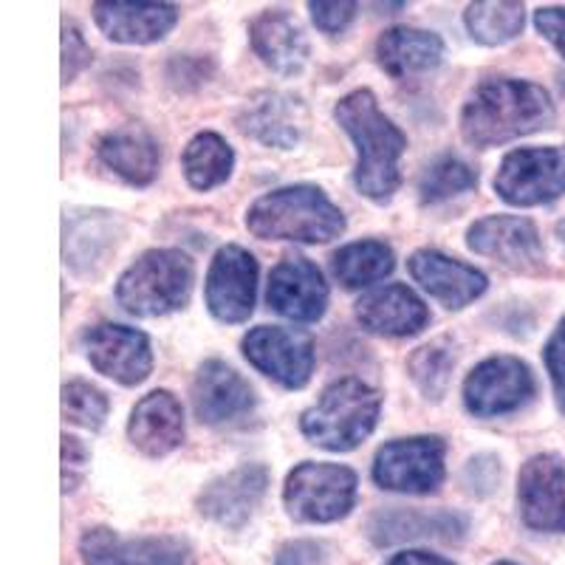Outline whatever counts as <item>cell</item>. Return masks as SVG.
<instances>
[{
    "label": "cell",
    "mask_w": 565,
    "mask_h": 565,
    "mask_svg": "<svg viewBox=\"0 0 565 565\" xmlns=\"http://www.w3.org/2000/svg\"><path fill=\"white\" fill-rule=\"evenodd\" d=\"M257 260L244 246H224L206 271V306L221 322H244L255 309Z\"/></svg>",
    "instance_id": "8fae6325"
},
{
    "label": "cell",
    "mask_w": 565,
    "mask_h": 565,
    "mask_svg": "<svg viewBox=\"0 0 565 565\" xmlns=\"http://www.w3.org/2000/svg\"><path fill=\"white\" fill-rule=\"evenodd\" d=\"M269 306L297 322H315L326 315L328 286L309 257H282L269 277Z\"/></svg>",
    "instance_id": "2e32d148"
},
{
    "label": "cell",
    "mask_w": 565,
    "mask_h": 565,
    "mask_svg": "<svg viewBox=\"0 0 565 565\" xmlns=\"http://www.w3.org/2000/svg\"><path fill=\"white\" fill-rule=\"evenodd\" d=\"M494 190L507 204L537 206L565 193V148H521L501 161Z\"/></svg>",
    "instance_id": "ba28073f"
},
{
    "label": "cell",
    "mask_w": 565,
    "mask_h": 565,
    "mask_svg": "<svg viewBox=\"0 0 565 565\" xmlns=\"http://www.w3.org/2000/svg\"><path fill=\"white\" fill-rule=\"evenodd\" d=\"M444 452L447 447L436 436L398 438L376 452L373 481L391 492H436L444 481Z\"/></svg>",
    "instance_id": "52a82bcc"
},
{
    "label": "cell",
    "mask_w": 565,
    "mask_h": 565,
    "mask_svg": "<svg viewBox=\"0 0 565 565\" xmlns=\"http://www.w3.org/2000/svg\"><path fill=\"white\" fill-rule=\"evenodd\" d=\"M85 565H193V552L179 537H119L110 529H88L79 540Z\"/></svg>",
    "instance_id": "4fadbf2b"
},
{
    "label": "cell",
    "mask_w": 565,
    "mask_h": 565,
    "mask_svg": "<svg viewBox=\"0 0 565 565\" xmlns=\"http://www.w3.org/2000/svg\"><path fill=\"white\" fill-rule=\"evenodd\" d=\"M557 241L563 244V249H565V218L557 224Z\"/></svg>",
    "instance_id": "60d3db41"
},
{
    "label": "cell",
    "mask_w": 565,
    "mask_h": 565,
    "mask_svg": "<svg viewBox=\"0 0 565 565\" xmlns=\"http://www.w3.org/2000/svg\"><path fill=\"white\" fill-rule=\"evenodd\" d=\"M266 483H269V476L257 463L232 469L226 476L215 478L210 487H204V492L199 494V512L221 526H244L264 498Z\"/></svg>",
    "instance_id": "ac0fdd59"
},
{
    "label": "cell",
    "mask_w": 565,
    "mask_h": 565,
    "mask_svg": "<svg viewBox=\"0 0 565 565\" xmlns=\"http://www.w3.org/2000/svg\"><path fill=\"white\" fill-rule=\"evenodd\" d=\"M382 396L360 380H340L322 391L320 402L302 413L300 430L311 444L331 452L360 447L376 427Z\"/></svg>",
    "instance_id": "277c9868"
},
{
    "label": "cell",
    "mask_w": 565,
    "mask_h": 565,
    "mask_svg": "<svg viewBox=\"0 0 565 565\" xmlns=\"http://www.w3.org/2000/svg\"><path fill=\"white\" fill-rule=\"evenodd\" d=\"M467 521L452 512H418V509H391L371 521V537L380 546H393L402 540H461Z\"/></svg>",
    "instance_id": "484cf974"
},
{
    "label": "cell",
    "mask_w": 565,
    "mask_h": 565,
    "mask_svg": "<svg viewBox=\"0 0 565 565\" xmlns=\"http://www.w3.org/2000/svg\"><path fill=\"white\" fill-rule=\"evenodd\" d=\"M317 563H320V546H317V543H309V540L286 543L275 559V565H317Z\"/></svg>",
    "instance_id": "f35d334b"
},
{
    "label": "cell",
    "mask_w": 565,
    "mask_h": 565,
    "mask_svg": "<svg viewBox=\"0 0 565 565\" xmlns=\"http://www.w3.org/2000/svg\"><path fill=\"white\" fill-rule=\"evenodd\" d=\"M534 393V376L526 362L514 356L483 360L463 382V405L472 416L492 418L526 405Z\"/></svg>",
    "instance_id": "9c48e42d"
},
{
    "label": "cell",
    "mask_w": 565,
    "mask_h": 565,
    "mask_svg": "<svg viewBox=\"0 0 565 565\" xmlns=\"http://www.w3.org/2000/svg\"><path fill=\"white\" fill-rule=\"evenodd\" d=\"M452 367H456V351H452L450 340L430 342L411 356V376L422 387L424 396L430 398L444 396V391L450 385Z\"/></svg>",
    "instance_id": "1f68e13d"
},
{
    "label": "cell",
    "mask_w": 565,
    "mask_h": 565,
    "mask_svg": "<svg viewBox=\"0 0 565 565\" xmlns=\"http://www.w3.org/2000/svg\"><path fill=\"white\" fill-rule=\"evenodd\" d=\"M63 416L65 422L85 427V430H99L108 416V398L99 387L88 382H65L63 385Z\"/></svg>",
    "instance_id": "d6a6232c"
},
{
    "label": "cell",
    "mask_w": 565,
    "mask_h": 565,
    "mask_svg": "<svg viewBox=\"0 0 565 565\" xmlns=\"http://www.w3.org/2000/svg\"><path fill=\"white\" fill-rule=\"evenodd\" d=\"M523 523L537 532H565V461L552 452L523 463L518 478Z\"/></svg>",
    "instance_id": "7c38bea8"
},
{
    "label": "cell",
    "mask_w": 565,
    "mask_h": 565,
    "mask_svg": "<svg viewBox=\"0 0 565 565\" xmlns=\"http://www.w3.org/2000/svg\"><path fill=\"white\" fill-rule=\"evenodd\" d=\"M376 57L393 79H407L436 68L444 57V43L438 34L424 32V29L396 26L387 29L380 38Z\"/></svg>",
    "instance_id": "4316f807"
},
{
    "label": "cell",
    "mask_w": 565,
    "mask_h": 565,
    "mask_svg": "<svg viewBox=\"0 0 565 565\" xmlns=\"http://www.w3.org/2000/svg\"><path fill=\"white\" fill-rule=\"evenodd\" d=\"M356 501V476L340 463L306 461L291 469L282 487V503L300 523H334Z\"/></svg>",
    "instance_id": "8992f818"
},
{
    "label": "cell",
    "mask_w": 565,
    "mask_h": 565,
    "mask_svg": "<svg viewBox=\"0 0 565 565\" xmlns=\"http://www.w3.org/2000/svg\"><path fill=\"white\" fill-rule=\"evenodd\" d=\"M413 280L424 291H430L438 302L447 309H463L467 302L481 297L487 291V275L478 271L476 266H467L456 257H447L441 252L422 249L407 260Z\"/></svg>",
    "instance_id": "d6986e66"
},
{
    "label": "cell",
    "mask_w": 565,
    "mask_h": 565,
    "mask_svg": "<svg viewBox=\"0 0 565 565\" xmlns=\"http://www.w3.org/2000/svg\"><path fill=\"white\" fill-rule=\"evenodd\" d=\"M476 184L478 175L467 161L456 159V156H441L418 179V195H422L424 204H438V201L467 193Z\"/></svg>",
    "instance_id": "4dcf8cb0"
},
{
    "label": "cell",
    "mask_w": 565,
    "mask_h": 565,
    "mask_svg": "<svg viewBox=\"0 0 565 565\" xmlns=\"http://www.w3.org/2000/svg\"><path fill=\"white\" fill-rule=\"evenodd\" d=\"M469 249L483 257H492L501 266L514 271L543 269V244L532 221L514 215H489L469 226Z\"/></svg>",
    "instance_id": "9a60e30c"
},
{
    "label": "cell",
    "mask_w": 565,
    "mask_h": 565,
    "mask_svg": "<svg viewBox=\"0 0 565 565\" xmlns=\"http://www.w3.org/2000/svg\"><path fill=\"white\" fill-rule=\"evenodd\" d=\"M90 63V49L79 29L63 26V83H71Z\"/></svg>",
    "instance_id": "d590c367"
},
{
    "label": "cell",
    "mask_w": 565,
    "mask_h": 565,
    "mask_svg": "<svg viewBox=\"0 0 565 565\" xmlns=\"http://www.w3.org/2000/svg\"><path fill=\"white\" fill-rule=\"evenodd\" d=\"M193 407L201 422L218 427L249 416L255 393L238 371H232L226 362L210 360L201 365L193 382Z\"/></svg>",
    "instance_id": "e0dca14e"
},
{
    "label": "cell",
    "mask_w": 565,
    "mask_h": 565,
    "mask_svg": "<svg viewBox=\"0 0 565 565\" xmlns=\"http://www.w3.org/2000/svg\"><path fill=\"white\" fill-rule=\"evenodd\" d=\"M88 469V450L74 436H63V492H74Z\"/></svg>",
    "instance_id": "e575fe53"
},
{
    "label": "cell",
    "mask_w": 565,
    "mask_h": 565,
    "mask_svg": "<svg viewBox=\"0 0 565 565\" xmlns=\"http://www.w3.org/2000/svg\"><path fill=\"white\" fill-rule=\"evenodd\" d=\"M193 260L179 249H150L119 277L116 300L134 317H161L181 309L193 291Z\"/></svg>",
    "instance_id": "5b68a950"
},
{
    "label": "cell",
    "mask_w": 565,
    "mask_h": 565,
    "mask_svg": "<svg viewBox=\"0 0 565 565\" xmlns=\"http://www.w3.org/2000/svg\"><path fill=\"white\" fill-rule=\"evenodd\" d=\"M97 26L116 43H156L179 20L173 3H97Z\"/></svg>",
    "instance_id": "cb8c5ba5"
},
{
    "label": "cell",
    "mask_w": 565,
    "mask_h": 565,
    "mask_svg": "<svg viewBox=\"0 0 565 565\" xmlns=\"http://www.w3.org/2000/svg\"><path fill=\"white\" fill-rule=\"evenodd\" d=\"M246 226L264 241L328 244L345 232V218L322 190L297 184L257 199L246 212Z\"/></svg>",
    "instance_id": "3957f363"
},
{
    "label": "cell",
    "mask_w": 565,
    "mask_h": 565,
    "mask_svg": "<svg viewBox=\"0 0 565 565\" xmlns=\"http://www.w3.org/2000/svg\"><path fill=\"white\" fill-rule=\"evenodd\" d=\"M552 122L554 103L548 90L526 79H487L478 85L461 114L463 139L476 148H494Z\"/></svg>",
    "instance_id": "6da1fadb"
},
{
    "label": "cell",
    "mask_w": 565,
    "mask_h": 565,
    "mask_svg": "<svg viewBox=\"0 0 565 565\" xmlns=\"http://www.w3.org/2000/svg\"><path fill=\"white\" fill-rule=\"evenodd\" d=\"M241 130L249 134L252 139L264 141L269 148H295L306 130V108L300 99L289 94H260L244 108L238 119Z\"/></svg>",
    "instance_id": "603a6c76"
},
{
    "label": "cell",
    "mask_w": 565,
    "mask_h": 565,
    "mask_svg": "<svg viewBox=\"0 0 565 565\" xmlns=\"http://www.w3.org/2000/svg\"><path fill=\"white\" fill-rule=\"evenodd\" d=\"M396 266L393 249L382 241H360L342 246L334 255V275L345 289H360L387 277Z\"/></svg>",
    "instance_id": "83f0119b"
},
{
    "label": "cell",
    "mask_w": 565,
    "mask_h": 565,
    "mask_svg": "<svg viewBox=\"0 0 565 565\" xmlns=\"http://www.w3.org/2000/svg\"><path fill=\"white\" fill-rule=\"evenodd\" d=\"M184 175L195 190L224 184L235 164V153L218 134H199L184 150Z\"/></svg>",
    "instance_id": "f1b7e54d"
},
{
    "label": "cell",
    "mask_w": 565,
    "mask_h": 565,
    "mask_svg": "<svg viewBox=\"0 0 565 565\" xmlns=\"http://www.w3.org/2000/svg\"><path fill=\"white\" fill-rule=\"evenodd\" d=\"M311 18L326 34H340L356 14V3H311Z\"/></svg>",
    "instance_id": "8d00e7d4"
},
{
    "label": "cell",
    "mask_w": 565,
    "mask_h": 565,
    "mask_svg": "<svg viewBox=\"0 0 565 565\" xmlns=\"http://www.w3.org/2000/svg\"><path fill=\"white\" fill-rule=\"evenodd\" d=\"M356 317L371 334L382 337H413L430 322L427 306L402 282L362 297L356 302Z\"/></svg>",
    "instance_id": "44dd1931"
},
{
    "label": "cell",
    "mask_w": 565,
    "mask_h": 565,
    "mask_svg": "<svg viewBox=\"0 0 565 565\" xmlns=\"http://www.w3.org/2000/svg\"><path fill=\"white\" fill-rule=\"evenodd\" d=\"M494 565H514V563H494Z\"/></svg>",
    "instance_id": "b9f144b4"
},
{
    "label": "cell",
    "mask_w": 565,
    "mask_h": 565,
    "mask_svg": "<svg viewBox=\"0 0 565 565\" xmlns=\"http://www.w3.org/2000/svg\"><path fill=\"white\" fill-rule=\"evenodd\" d=\"M543 360H546L548 376H552L554 396H557L559 411L565 413V317L559 320V326L554 328L552 340L546 342Z\"/></svg>",
    "instance_id": "836d02e7"
},
{
    "label": "cell",
    "mask_w": 565,
    "mask_h": 565,
    "mask_svg": "<svg viewBox=\"0 0 565 565\" xmlns=\"http://www.w3.org/2000/svg\"><path fill=\"white\" fill-rule=\"evenodd\" d=\"M128 436L136 450L150 458L173 452L184 441V413L179 398L168 391H153L134 407Z\"/></svg>",
    "instance_id": "ffe728a7"
},
{
    "label": "cell",
    "mask_w": 565,
    "mask_h": 565,
    "mask_svg": "<svg viewBox=\"0 0 565 565\" xmlns=\"http://www.w3.org/2000/svg\"><path fill=\"white\" fill-rule=\"evenodd\" d=\"M469 34L483 45H501L523 32V3H472L463 14Z\"/></svg>",
    "instance_id": "f546056e"
},
{
    "label": "cell",
    "mask_w": 565,
    "mask_h": 565,
    "mask_svg": "<svg viewBox=\"0 0 565 565\" xmlns=\"http://www.w3.org/2000/svg\"><path fill=\"white\" fill-rule=\"evenodd\" d=\"M337 122L345 128L356 145V173L353 181L360 186V193L371 201H391L402 184L398 173V159L405 153L407 141L405 134L387 119L376 105L371 90H353L337 105Z\"/></svg>",
    "instance_id": "7a4b0ae2"
},
{
    "label": "cell",
    "mask_w": 565,
    "mask_h": 565,
    "mask_svg": "<svg viewBox=\"0 0 565 565\" xmlns=\"http://www.w3.org/2000/svg\"><path fill=\"white\" fill-rule=\"evenodd\" d=\"M246 360L282 387H302L315 371V342L291 328L260 326L244 337Z\"/></svg>",
    "instance_id": "30bf717a"
},
{
    "label": "cell",
    "mask_w": 565,
    "mask_h": 565,
    "mask_svg": "<svg viewBox=\"0 0 565 565\" xmlns=\"http://www.w3.org/2000/svg\"><path fill=\"white\" fill-rule=\"evenodd\" d=\"M83 342L90 365L119 385H139L153 371L150 340L136 328L97 326L85 331Z\"/></svg>",
    "instance_id": "5bb4252c"
},
{
    "label": "cell",
    "mask_w": 565,
    "mask_h": 565,
    "mask_svg": "<svg viewBox=\"0 0 565 565\" xmlns=\"http://www.w3.org/2000/svg\"><path fill=\"white\" fill-rule=\"evenodd\" d=\"M387 565H456L450 559L438 557V554H427V552H402L391 559Z\"/></svg>",
    "instance_id": "ab89813d"
},
{
    "label": "cell",
    "mask_w": 565,
    "mask_h": 565,
    "mask_svg": "<svg viewBox=\"0 0 565 565\" xmlns=\"http://www.w3.org/2000/svg\"><path fill=\"white\" fill-rule=\"evenodd\" d=\"M249 38L257 57L264 60L271 71L282 74V77L300 74L306 57H309L306 34H302L300 23L286 9H269V12L257 14L252 20Z\"/></svg>",
    "instance_id": "7402d4cb"
},
{
    "label": "cell",
    "mask_w": 565,
    "mask_h": 565,
    "mask_svg": "<svg viewBox=\"0 0 565 565\" xmlns=\"http://www.w3.org/2000/svg\"><path fill=\"white\" fill-rule=\"evenodd\" d=\"M540 34L565 57V7H546L534 14Z\"/></svg>",
    "instance_id": "74e56055"
},
{
    "label": "cell",
    "mask_w": 565,
    "mask_h": 565,
    "mask_svg": "<svg viewBox=\"0 0 565 565\" xmlns=\"http://www.w3.org/2000/svg\"><path fill=\"white\" fill-rule=\"evenodd\" d=\"M97 153L105 168L114 170L116 175H122L128 184L145 186L159 173V145L139 125H125V128L108 130L99 139Z\"/></svg>",
    "instance_id": "d4e9b609"
}]
</instances>
